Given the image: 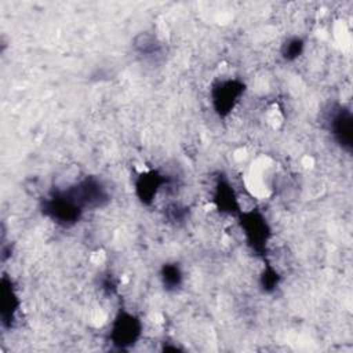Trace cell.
<instances>
[{
    "label": "cell",
    "instance_id": "cell-1",
    "mask_svg": "<svg viewBox=\"0 0 353 353\" xmlns=\"http://www.w3.org/2000/svg\"><path fill=\"white\" fill-rule=\"evenodd\" d=\"M241 84L234 80L222 81L218 84L216 90L214 91V103L219 114L223 112L228 113L234 108L241 95Z\"/></svg>",
    "mask_w": 353,
    "mask_h": 353
},
{
    "label": "cell",
    "instance_id": "cell-2",
    "mask_svg": "<svg viewBox=\"0 0 353 353\" xmlns=\"http://www.w3.org/2000/svg\"><path fill=\"white\" fill-rule=\"evenodd\" d=\"M139 332V324L138 321L130 316V314H120L114 324H113V332L112 336L116 341L114 343H120V345H125V343H131Z\"/></svg>",
    "mask_w": 353,
    "mask_h": 353
},
{
    "label": "cell",
    "instance_id": "cell-3",
    "mask_svg": "<svg viewBox=\"0 0 353 353\" xmlns=\"http://www.w3.org/2000/svg\"><path fill=\"white\" fill-rule=\"evenodd\" d=\"M331 128L335 138L341 142V145H346L350 148L352 142V114L346 109H339L331 117Z\"/></svg>",
    "mask_w": 353,
    "mask_h": 353
}]
</instances>
